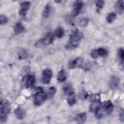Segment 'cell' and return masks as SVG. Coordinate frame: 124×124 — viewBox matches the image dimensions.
Segmentation results:
<instances>
[{
	"label": "cell",
	"instance_id": "1",
	"mask_svg": "<svg viewBox=\"0 0 124 124\" xmlns=\"http://www.w3.org/2000/svg\"><path fill=\"white\" fill-rule=\"evenodd\" d=\"M83 38V35L80 31L78 30H73V32L71 33L70 35V38H69V41L66 45V49H74L76 47L78 46L80 41L82 40Z\"/></svg>",
	"mask_w": 124,
	"mask_h": 124
},
{
	"label": "cell",
	"instance_id": "2",
	"mask_svg": "<svg viewBox=\"0 0 124 124\" xmlns=\"http://www.w3.org/2000/svg\"><path fill=\"white\" fill-rule=\"evenodd\" d=\"M11 105L6 100L0 101V122H5L7 120V116L10 113Z\"/></svg>",
	"mask_w": 124,
	"mask_h": 124
},
{
	"label": "cell",
	"instance_id": "3",
	"mask_svg": "<svg viewBox=\"0 0 124 124\" xmlns=\"http://www.w3.org/2000/svg\"><path fill=\"white\" fill-rule=\"evenodd\" d=\"M46 98L47 97H46V93L43 91L42 87H38L37 88V92L34 95V105L37 106V107L43 105L45 103V101L46 100Z\"/></svg>",
	"mask_w": 124,
	"mask_h": 124
},
{
	"label": "cell",
	"instance_id": "4",
	"mask_svg": "<svg viewBox=\"0 0 124 124\" xmlns=\"http://www.w3.org/2000/svg\"><path fill=\"white\" fill-rule=\"evenodd\" d=\"M53 41H54V35H53V33H47L44 38L40 39L39 41H37L35 43V46L39 47V46H48V45L52 44Z\"/></svg>",
	"mask_w": 124,
	"mask_h": 124
},
{
	"label": "cell",
	"instance_id": "5",
	"mask_svg": "<svg viewBox=\"0 0 124 124\" xmlns=\"http://www.w3.org/2000/svg\"><path fill=\"white\" fill-rule=\"evenodd\" d=\"M30 5H31V3L29 1H24V2L20 3V6H19V16L21 17H23V18L26 17V15H27V12L29 11Z\"/></svg>",
	"mask_w": 124,
	"mask_h": 124
},
{
	"label": "cell",
	"instance_id": "6",
	"mask_svg": "<svg viewBox=\"0 0 124 124\" xmlns=\"http://www.w3.org/2000/svg\"><path fill=\"white\" fill-rule=\"evenodd\" d=\"M22 81L24 82V84H25V86L27 88H32L35 85L36 78H35V76L34 75H26V76L23 77Z\"/></svg>",
	"mask_w": 124,
	"mask_h": 124
},
{
	"label": "cell",
	"instance_id": "7",
	"mask_svg": "<svg viewBox=\"0 0 124 124\" xmlns=\"http://www.w3.org/2000/svg\"><path fill=\"white\" fill-rule=\"evenodd\" d=\"M52 77V71L50 69H45L42 74V82L45 84H48L51 80Z\"/></svg>",
	"mask_w": 124,
	"mask_h": 124
},
{
	"label": "cell",
	"instance_id": "8",
	"mask_svg": "<svg viewBox=\"0 0 124 124\" xmlns=\"http://www.w3.org/2000/svg\"><path fill=\"white\" fill-rule=\"evenodd\" d=\"M82 8H83V2H82V0H76L75 3H74L73 12H72L71 15L75 17L76 16H78L80 13V11L82 10Z\"/></svg>",
	"mask_w": 124,
	"mask_h": 124
},
{
	"label": "cell",
	"instance_id": "9",
	"mask_svg": "<svg viewBox=\"0 0 124 124\" xmlns=\"http://www.w3.org/2000/svg\"><path fill=\"white\" fill-rule=\"evenodd\" d=\"M83 59L81 57H77L73 60H71L68 64V68L69 69H75V68H78V67H80L82 66V63H83Z\"/></svg>",
	"mask_w": 124,
	"mask_h": 124
},
{
	"label": "cell",
	"instance_id": "10",
	"mask_svg": "<svg viewBox=\"0 0 124 124\" xmlns=\"http://www.w3.org/2000/svg\"><path fill=\"white\" fill-rule=\"evenodd\" d=\"M101 107H102L103 110L105 111L106 115L111 113V111H112V109H113V105H112V103H111L110 101H106Z\"/></svg>",
	"mask_w": 124,
	"mask_h": 124
},
{
	"label": "cell",
	"instance_id": "11",
	"mask_svg": "<svg viewBox=\"0 0 124 124\" xmlns=\"http://www.w3.org/2000/svg\"><path fill=\"white\" fill-rule=\"evenodd\" d=\"M24 30H25V28H24V26L22 25V23L21 22H16V24H15V26H14V32H15V34L16 35H17V34H20V33H22V32H24Z\"/></svg>",
	"mask_w": 124,
	"mask_h": 124
},
{
	"label": "cell",
	"instance_id": "12",
	"mask_svg": "<svg viewBox=\"0 0 124 124\" xmlns=\"http://www.w3.org/2000/svg\"><path fill=\"white\" fill-rule=\"evenodd\" d=\"M118 85H119V78L117 77H115V76H112L110 78V79H109V86H110V88L116 89L118 87Z\"/></svg>",
	"mask_w": 124,
	"mask_h": 124
},
{
	"label": "cell",
	"instance_id": "13",
	"mask_svg": "<svg viewBox=\"0 0 124 124\" xmlns=\"http://www.w3.org/2000/svg\"><path fill=\"white\" fill-rule=\"evenodd\" d=\"M15 114H16V116L18 119H23V118L25 117V111H24V109H23L22 108H20V107H18V108H16Z\"/></svg>",
	"mask_w": 124,
	"mask_h": 124
},
{
	"label": "cell",
	"instance_id": "14",
	"mask_svg": "<svg viewBox=\"0 0 124 124\" xmlns=\"http://www.w3.org/2000/svg\"><path fill=\"white\" fill-rule=\"evenodd\" d=\"M114 8L116 10V12L118 14H122L123 11H124V5H123V0H118L115 5H114Z\"/></svg>",
	"mask_w": 124,
	"mask_h": 124
},
{
	"label": "cell",
	"instance_id": "15",
	"mask_svg": "<svg viewBox=\"0 0 124 124\" xmlns=\"http://www.w3.org/2000/svg\"><path fill=\"white\" fill-rule=\"evenodd\" d=\"M66 79H67V74H66L65 70L62 69L57 75V80H58V82H64Z\"/></svg>",
	"mask_w": 124,
	"mask_h": 124
},
{
	"label": "cell",
	"instance_id": "16",
	"mask_svg": "<svg viewBox=\"0 0 124 124\" xmlns=\"http://www.w3.org/2000/svg\"><path fill=\"white\" fill-rule=\"evenodd\" d=\"M50 12H51V6H50V4H46L44 8V11H43V16L45 18L48 17L50 16Z\"/></svg>",
	"mask_w": 124,
	"mask_h": 124
},
{
	"label": "cell",
	"instance_id": "17",
	"mask_svg": "<svg viewBox=\"0 0 124 124\" xmlns=\"http://www.w3.org/2000/svg\"><path fill=\"white\" fill-rule=\"evenodd\" d=\"M17 56H18V58H19V59L24 60V59H26V58L28 57V52H27V50H26V49L20 48V49L17 51Z\"/></svg>",
	"mask_w": 124,
	"mask_h": 124
},
{
	"label": "cell",
	"instance_id": "18",
	"mask_svg": "<svg viewBox=\"0 0 124 124\" xmlns=\"http://www.w3.org/2000/svg\"><path fill=\"white\" fill-rule=\"evenodd\" d=\"M53 35H54V37H56V38H62L63 36H64V29L62 28V27H57L55 30H54V33H53Z\"/></svg>",
	"mask_w": 124,
	"mask_h": 124
},
{
	"label": "cell",
	"instance_id": "19",
	"mask_svg": "<svg viewBox=\"0 0 124 124\" xmlns=\"http://www.w3.org/2000/svg\"><path fill=\"white\" fill-rule=\"evenodd\" d=\"M63 91H64V93H65L66 95H69V94L73 93L74 90H73V86H72V84H71V83H67V84H65V85L63 86Z\"/></svg>",
	"mask_w": 124,
	"mask_h": 124
},
{
	"label": "cell",
	"instance_id": "20",
	"mask_svg": "<svg viewBox=\"0 0 124 124\" xmlns=\"http://www.w3.org/2000/svg\"><path fill=\"white\" fill-rule=\"evenodd\" d=\"M76 120H77L78 122H79V123H83V122L86 120V113H85V112H80V113H78V114L77 115V117H76Z\"/></svg>",
	"mask_w": 124,
	"mask_h": 124
},
{
	"label": "cell",
	"instance_id": "21",
	"mask_svg": "<svg viewBox=\"0 0 124 124\" xmlns=\"http://www.w3.org/2000/svg\"><path fill=\"white\" fill-rule=\"evenodd\" d=\"M92 66H93L92 62H90V61H83L81 68H82L84 71H89V70H91Z\"/></svg>",
	"mask_w": 124,
	"mask_h": 124
},
{
	"label": "cell",
	"instance_id": "22",
	"mask_svg": "<svg viewBox=\"0 0 124 124\" xmlns=\"http://www.w3.org/2000/svg\"><path fill=\"white\" fill-rule=\"evenodd\" d=\"M55 92H56V88L52 86V87H49V88L47 89V91H46V97H47V98H52V97L54 96Z\"/></svg>",
	"mask_w": 124,
	"mask_h": 124
},
{
	"label": "cell",
	"instance_id": "23",
	"mask_svg": "<svg viewBox=\"0 0 124 124\" xmlns=\"http://www.w3.org/2000/svg\"><path fill=\"white\" fill-rule=\"evenodd\" d=\"M68 96H69L68 97V105H70V106L75 105L76 104V96H75V93L73 92V93L69 94Z\"/></svg>",
	"mask_w": 124,
	"mask_h": 124
},
{
	"label": "cell",
	"instance_id": "24",
	"mask_svg": "<svg viewBox=\"0 0 124 124\" xmlns=\"http://www.w3.org/2000/svg\"><path fill=\"white\" fill-rule=\"evenodd\" d=\"M116 18V14H114V13H109V14H108L107 15V21L108 22V23H111V22H113L114 21V19Z\"/></svg>",
	"mask_w": 124,
	"mask_h": 124
},
{
	"label": "cell",
	"instance_id": "25",
	"mask_svg": "<svg viewBox=\"0 0 124 124\" xmlns=\"http://www.w3.org/2000/svg\"><path fill=\"white\" fill-rule=\"evenodd\" d=\"M97 51H98V56H99V57H106L107 54H108V50H107L106 48H104V47L98 48Z\"/></svg>",
	"mask_w": 124,
	"mask_h": 124
},
{
	"label": "cell",
	"instance_id": "26",
	"mask_svg": "<svg viewBox=\"0 0 124 124\" xmlns=\"http://www.w3.org/2000/svg\"><path fill=\"white\" fill-rule=\"evenodd\" d=\"M104 5H105V1L104 0H96V8H97V12L98 13L104 8Z\"/></svg>",
	"mask_w": 124,
	"mask_h": 124
},
{
	"label": "cell",
	"instance_id": "27",
	"mask_svg": "<svg viewBox=\"0 0 124 124\" xmlns=\"http://www.w3.org/2000/svg\"><path fill=\"white\" fill-rule=\"evenodd\" d=\"M65 19H66V22L68 24H74V16L72 15H66Z\"/></svg>",
	"mask_w": 124,
	"mask_h": 124
},
{
	"label": "cell",
	"instance_id": "28",
	"mask_svg": "<svg viewBox=\"0 0 124 124\" xmlns=\"http://www.w3.org/2000/svg\"><path fill=\"white\" fill-rule=\"evenodd\" d=\"M118 57L120 59V62L122 63L124 61V49L123 48H119L118 49Z\"/></svg>",
	"mask_w": 124,
	"mask_h": 124
},
{
	"label": "cell",
	"instance_id": "29",
	"mask_svg": "<svg viewBox=\"0 0 124 124\" xmlns=\"http://www.w3.org/2000/svg\"><path fill=\"white\" fill-rule=\"evenodd\" d=\"M7 21H8V17L5 15H0V25L6 24Z\"/></svg>",
	"mask_w": 124,
	"mask_h": 124
},
{
	"label": "cell",
	"instance_id": "30",
	"mask_svg": "<svg viewBox=\"0 0 124 124\" xmlns=\"http://www.w3.org/2000/svg\"><path fill=\"white\" fill-rule=\"evenodd\" d=\"M88 22H89V19H88V18H81V19L79 20V25H80L81 27H85V26H87Z\"/></svg>",
	"mask_w": 124,
	"mask_h": 124
},
{
	"label": "cell",
	"instance_id": "31",
	"mask_svg": "<svg viewBox=\"0 0 124 124\" xmlns=\"http://www.w3.org/2000/svg\"><path fill=\"white\" fill-rule=\"evenodd\" d=\"M90 55H91V57L94 58V59H96V58L99 57V56H98V51H97V49H93V50H91Z\"/></svg>",
	"mask_w": 124,
	"mask_h": 124
},
{
	"label": "cell",
	"instance_id": "32",
	"mask_svg": "<svg viewBox=\"0 0 124 124\" xmlns=\"http://www.w3.org/2000/svg\"><path fill=\"white\" fill-rule=\"evenodd\" d=\"M119 116H120V120L123 122L124 121V112H123V110L120 112V114H119Z\"/></svg>",
	"mask_w": 124,
	"mask_h": 124
},
{
	"label": "cell",
	"instance_id": "33",
	"mask_svg": "<svg viewBox=\"0 0 124 124\" xmlns=\"http://www.w3.org/2000/svg\"><path fill=\"white\" fill-rule=\"evenodd\" d=\"M54 1H55V3H57V4H62V3L65 2V0H54Z\"/></svg>",
	"mask_w": 124,
	"mask_h": 124
}]
</instances>
